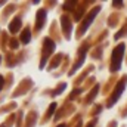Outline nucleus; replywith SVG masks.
<instances>
[{
	"mask_svg": "<svg viewBox=\"0 0 127 127\" xmlns=\"http://www.w3.org/2000/svg\"><path fill=\"white\" fill-rule=\"evenodd\" d=\"M0 61H1V58H0Z\"/></svg>",
	"mask_w": 127,
	"mask_h": 127,
	"instance_id": "17",
	"label": "nucleus"
},
{
	"mask_svg": "<svg viewBox=\"0 0 127 127\" xmlns=\"http://www.w3.org/2000/svg\"><path fill=\"white\" fill-rule=\"evenodd\" d=\"M44 19H46V10H44V9H40V10L37 12V28H38V30L43 27Z\"/></svg>",
	"mask_w": 127,
	"mask_h": 127,
	"instance_id": "5",
	"label": "nucleus"
},
{
	"mask_svg": "<svg viewBox=\"0 0 127 127\" xmlns=\"http://www.w3.org/2000/svg\"><path fill=\"white\" fill-rule=\"evenodd\" d=\"M58 127H66V126H65V124H61V126H58Z\"/></svg>",
	"mask_w": 127,
	"mask_h": 127,
	"instance_id": "16",
	"label": "nucleus"
},
{
	"mask_svg": "<svg viewBox=\"0 0 127 127\" xmlns=\"http://www.w3.org/2000/svg\"><path fill=\"white\" fill-rule=\"evenodd\" d=\"M95 124H96V121L93 120V121H90V123H89V126H87V127H95Z\"/></svg>",
	"mask_w": 127,
	"mask_h": 127,
	"instance_id": "14",
	"label": "nucleus"
},
{
	"mask_svg": "<svg viewBox=\"0 0 127 127\" xmlns=\"http://www.w3.org/2000/svg\"><path fill=\"white\" fill-rule=\"evenodd\" d=\"M55 108H56V103H52V105H50V108H49V115H50V114H53Z\"/></svg>",
	"mask_w": 127,
	"mask_h": 127,
	"instance_id": "11",
	"label": "nucleus"
},
{
	"mask_svg": "<svg viewBox=\"0 0 127 127\" xmlns=\"http://www.w3.org/2000/svg\"><path fill=\"white\" fill-rule=\"evenodd\" d=\"M99 9H100V7H95V9L89 13V16L84 19V22H83V25H81V28H80V34H83V32H84L87 28H89V27H90V24H92V21L95 19V16H96V13L99 12Z\"/></svg>",
	"mask_w": 127,
	"mask_h": 127,
	"instance_id": "3",
	"label": "nucleus"
},
{
	"mask_svg": "<svg viewBox=\"0 0 127 127\" xmlns=\"http://www.w3.org/2000/svg\"><path fill=\"white\" fill-rule=\"evenodd\" d=\"M97 90H99V86H95V89L92 90V93H90V96H89V99H87V103H90L93 99H95L96 93H97Z\"/></svg>",
	"mask_w": 127,
	"mask_h": 127,
	"instance_id": "9",
	"label": "nucleus"
},
{
	"mask_svg": "<svg viewBox=\"0 0 127 127\" xmlns=\"http://www.w3.org/2000/svg\"><path fill=\"white\" fill-rule=\"evenodd\" d=\"M1 86H3V77L0 75V90H1Z\"/></svg>",
	"mask_w": 127,
	"mask_h": 127,
	"instance_id": "15",
	"label": "nucleus"
},
{
	"mask_svg": "<svg viewBox=\"0 0 127 127\" xmlns=\"http://www.w3.org/2000/svg\"><path fill=\"white\" fill-rule=\"evenodd\" d=\"M19 28H21V18H15V19L12 21L9 30H10V32H16Z\"/></svg>",
	"mask_w": 127,
	"mask_h": 127,
	"instance_id": "6",
	"label": "nucleus"
},
{
	"mask_svg": "<svg viewBox=\"0 0 127 127\" xmlns=\"http://www.w3.org/2000/svg\"><path fill=\"white\" fill-rule=\"evenodd\" d=\"M124 50H126V46L124 43L118 44L114 50H112V55H111V71H118L120 69V65L123 61V55H124Z\"/></svg>",
	"mask_w": 127,
	"mask_h": 127,
	"instance_id": "1",
	"label": "nucleus"
},
{
	"mask_svg": "<svg viewBox=\"0 0 127 127\" xmlns=\"http://www.w3.org/2000/svg\"><path fill=\"white\" fill-rule=\"evenodd\" d=\"M53 49H55V43L52 41V40H49V38H46L44 40V58H43V62H41V68L44 66V61H46V58H47V55L49 53H52L53 52Z\"/></svg>",
	"mask_w": 127,
	"mask_h": 127,
	"instance_id": "4",
	"label": "nucleus"
},
{
	"mask_svg": "<svg viewBox=\"0 0 127 127\" xmlns=\"http://www.w3.org/2000/svg\"><path fill=\"white\" fill-rule=\"evenodd\" d=\"M30 38H31V31H30L28 28H25V30L22 31V34H21V41H22V43H28Z\"/></svg>",
	"mask_w": 127,
	"mask_h": 127,
	"instance_id": "7",
	"label": "nucleus"
},
{
	"mask_svg": "<svg viewBox=\"0 0 127 127\" xmlns=\"http://www.w3.org/2000/svg\"><path fill=\"white\" fill-rule=\"evenodd\" d=\"M64 89H65V84H61V87H59V89H58V90H56L55 93H61V92H62Z\"/></svg>",
	"mask_w": 127,
	"mask_h": 127,
	"instance_id": "12",
	"label": "nucleus"
},
{
	"mask_svg": "<svg viewBox=\"0 0 127 127\" xmlns=\"http://www.w3.org/2000/svg\"><path fill=\"white\" fill-rule=\"evenodd\" d=\"M62 25H65V35L69 37V32H71V24L68 21L66 16H62Z\"/></svg>",
	"mask_w": 127,
	"mask_h": 127,
	"instance_id": "8",
	"label": "nucleus"
},
{
	"mask_svg": "<svg viewBox=\"0 0 127 127\" xmlns=\"http://www.w3.org/2000/svg\"><path fill=\"white\" fill-rule=\"evenodd\" d=\"M124 89H126V80L124 81H120L118 83V86H117V89L114 90V93H112V96H111V99H109V102H108V106H111V105H114L117 100H118V97H120V95L124 92Z\"/></svg>",
	"mask_w": 127,
	"mask_h": 127,
	"instance_id": "2",
	"label": "nucleus"
},
{
	"mask_svg": "<svg viewBox=\"0 0 127 127\" xmlns=\"http://www.w3.org/2000/svg\"><path fill=\"white\" fill-rule=\"evenodd\" d=\"M112 3H114L115 6H121V3H123V1H120V0H115V1H112Z\"/></svg>",
	"mask_w": 127,
	"mask_h": 127,
	"instance_id": "13",
	"label": "nucleus"
},
{
	"mask_svg": "<svg viewBox=\"0 0 127 127\" xmlns=\"http://www.w3.org/2000/svg\"><path fill=\"white\" fill-rule=\"evenodd\" d=\"M66 3H68V4H65V6H64V7H65L66 10H71V9H72V7L75 6V3H74V1H66Z\"/></svg>",
	"mask_w": 127,
	"mask_h": 127,
	"instance_id": "10",
	"label": "nucleus"
}]
</instances>
